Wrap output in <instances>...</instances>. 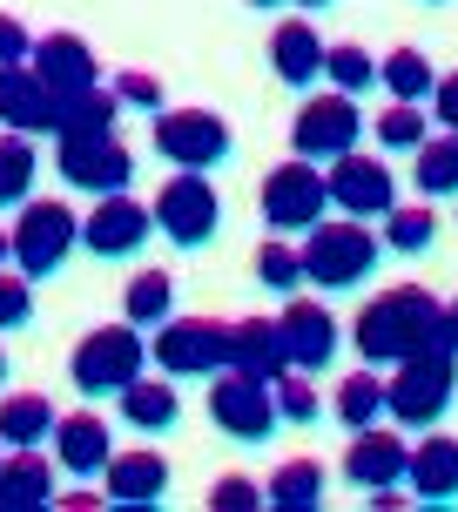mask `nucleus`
Listing matches in <instances>:
<instances>
[{"label":"nucleus","mask_w":458,"mask_h":512,"mask_svg":"<svg viewBox=\"0 0 458 512\" xmlns=\"http://www.w3.org/2000/svg\"><path fill=\"white\" fill-rule=\"evenodd\" d=\"M351 344H357V358L378 364V371L418 358V351H458L452 317H445V304H438L425 283H391V290H378L371 304L357 310Z\"/></svg>","instance_id":"nucleus-1"},{"label":"nucleus","mask_w":458,"mask_h":512,"mask_svg":"<svg viewBox=\"0 0 458 512\" xmlns=\"http://www.w3.org/2000/svg\"><path fill=\"white\" fill-rule=\"evenodd\" d=\"M458 398V351H418V358L391 364L384 378V418L398 432H432Z\"/></svg>","instance_id":"nucleus-2"},{"label":"nucleus","mask_w":458,"mask_h":512,"mask_svg":"<svg viewBox=\"0 0 458 512\" xmlns=\"http://www.w3.org/2000/svg\"><path fill=\"white\" fill-rule=\"evenodd\" d=\"M378 256H384V243L357 216H317L304 230V243H297L304 283H317V290H357L378 270Z\"/></svg>","instance_id":"nucleus-3"},{"label":"nucleus","mask_w":458,"mask_h":512,"mask_svg":"<svg viewBox=\"0 0 458 512\" xmlns=\"http://www.w3.org/2000/svg\"><path fill=\"white\" fill-rule=\"evenodd\" d=\"M142 371H149V331H135L128 317L122 324H95L75 344V358H68V378H75L81 398H115Z\"/></svg>","instance_id":"nucleus-4"},{"label":"nucleus","mask_w":458,"mask_h":512,"mask_svg":"<svg viewBox=\"0 0 458 512\" xmlns=\"http://www.w3.org/2000/svg\"><path fill=\"white\" fill-rule=\"evenodd\" d=\"M81 243V216L68 203H41V196H27L21 216H14V230H7V263L21 270L27 283H48Z\"/></svg>","instance_id":"nucleus-5"},{"label":"nucleus","mask_w":458,"mask_h":512,"mask_svg":"<svg viewBox=\"0 0 458 512\" xmlns=\"http://www.w3.org/2000/svg\"><path fill=\"white\" fill-rule=\"evenodd\" d=\"M155 230L169 236L176 250H209L216 236H223V196H216V182L203 169H176V176L155 189Z\"/></svg>","instance_id":"nucleus-6"},{"label":"nucleus","mask_w":458,"mask_h":512,"mask_svg":"<svg viewBox=\"0 0 458 512\" xmlns=\"http://www.w3.org/2000/svg\"><path fill=\"white\" fill-rule=\"evenodd\" d=\"M149 142L155 155L169 162V169H223L229 149H236V135L216 108H155L149 115Z\"/></svg>","instance_id":"nucleus-7"},{"label":"nucleus","mask_w":458,"mask_h":512,"mask_svg":"<svg viewBox=\"0 0 458 512\" xmlns=\"http://www.w3.org/2000/svg\"><path fill=\"white\" fill-rule=\"evenodd\" d=\"M209 418H216V432L236 438V445H263V438L283 425L277 398H270V378H263V371H243V364L209 371Z\"/></svg>","instance_id":"nucleus-8"},{"label":"nucleus","mask_w":458,"mask_h":512,"mask_svg":"<svg viewBox=\"0 0 458 512\" xmlns=\"http://www.w3.org/2000/svg\"><path fill=\"white\" fill-rule=\"evenodd\" d=\"M149 358L162 378H209L229 364V317H169L149 331Z\"/></svg>","instance_id":"nucleus-9"},{"label":"nucleus","mask_w":458,"mask_h":512,"mask_svg":"<svg viewBox=\"0 0 458 512\" xmlns=\"http://www.w3.org/2000/svg\"><path fill=\"white\" fill-rule=\"evenodd\" d=\"M364 142V108H357V95H310L297 115H290V155H304V162H337L344 149H357Z\"/></svg>","instance_id":"nucleus-10"},{"label":"nucleus","mask_w":458,"mask_h":512,"mask_svg":"<svg viewBox=\"0 0 458 512\" xmlns=\"http://www.w3.org/2000/svg\"><path fill=\"white\" fill-rule=\"evenodd\" d=\"M256 209H263L270 230H310V223L331 209V196H324V169L304 162V155L277 162V169L263 176V189H256Z\"/></svg>","instance_id":"nucleus-11"},{"label":"nucleus","mask_w":458,"mask_h":512,"mask_svg":"<svg viewBox=\"0 0 458 512\" xmlns=\"http://www.w3.org/2000/svg\"><path fill=\"white\" fill-rule=\"evenodd\" d=\"M324 196H331L344 216H357V223H378L384 209L398 203V176L384 169L378 155L344 149L337 162H324Z\"/></svg>","instance_id":"nucleus-12"},{"label":"nucleus","mask_w":458,"mask_h":512,"mask_svg":"<svg viewBox=\"0 0 458 512\" xmlns=\"http://www.w3.org/2000/svg\"><path fill=\"white\" fill-rule=\"evenodd\" d=\"M277 337H283V358H290V371H331L337 364V344H344V331H337V317L324 304H310V297H290V304L277 310Z\"/></svg>","instance_id":"nucleus-13"},{"label":"nucleus","mask_w":458,"mask_h":512,"mask_svg":"<svg viewBox=\"0 0 458 512\" xmlns=\"http://www.w3.org/2000/svg\"><path fill=\"white\" fill-rule=\"evenodd\" d=\"M149 236H155L149 203H135L128 189H115V196H95L88 223H81V250H95L108 263V256H135Z\"/></svg>","instance_id":"nucleus-14"},{"label":"nucleus","mask_w":458,"mask_h":512,"mask_svg":"<svg viewBox=\"0 0 458 512\" xmlns=\"http://www.w3.org/2000/svg\"><path fill=\"white\" fill-rule=\"evenodd\" d=\"M54 176L68 189H88V196H115L135 176V155L122 149V135H102V142H61L54 149Z\"/></svg>","instance_id":"nucleus-15"},{"label":"nucleus","mask_w":458,"mask_h":512,"mask_svg":"<svg viewBox=\"0 0 458 512\" xmlns=\"http://www.w3.org/2000/svg\"><path fill=\"white\" fill-rule=\"evenodd\" d=\"M169 459L155 452V445H135V452H108L102 465V492H108V506H122V512H149L169 499Z\"/></svg>","instance_id":"nucleus-16"},{"label":"nucleus","mask_w":458,"mask_h":512,"mask_svg":"<svg viewBox=\"0 0 458 512\" xmlns=\"http://www.w3.org/2000/svg\"><path fill=\"white\" fill-rule=\"evenodd\" d=\"M27 68H34V81L48 88L54 102H68V95H81V88L102 81V61H95V48H88L81 34H41V41L27 48Z\"/></svg>","instance_id":"nucleus-17"},{"label":"nucleus","mask_w":458,"mask_h":512,"mask_svg":"<svg viewBox=\"0 0 458 512\" xmlns=\"http://www.w3.org/2000/svg\"><path fill=\"white\" fill-rule=\"evenodd\" d=\"M405 459H411L405 432H384V425H364V432H351V445H344V479H351L357 492L405 486Z\"/></svg>","instance_id":"nucleus-18"},{"label":"nucleus","mask_w":458,"mask_h":512,"mask_svg":"<svg viewBox=\"0 0 458 512\" xmlns=\"http://www.w3.org/2000/svg\"><path fill=\"white\" fill-rule=\"evenodd\" d=\"M48 438H54V465L68 479H102L108 452H115V432H108V418H95V411H61Z\"/></svg>","instance_id":"nucleus-19"},{"label":"nucleus","mask_w":458,"mask_h":512,"mask_svg":"<svg viewBox=\"0 0 458 512\" xmlns=\"http://www.w3.org/2000/svg\"><path fill=\"white\" fill-rule=\"evenodd\" d=\"M405 486H411V499H418V506H452V499H458V438H445L432 425V432H425V445H411Z\"/></svg>","instance_id":"nucleus-20"},{"label":"nucleus","mask_w":458,"mask_h":512,"mask_svg":"<svg viewBox=\"0 0 458 512\" xmlns=\"http://www.w3.org/2000/svg\"><path fill=\"white\" fill-rule=\"evenodd\" d=\"M115 405H122V425L128 432H142V438H162V432H176V418H182V391L176 378H162V371H142V378H128L122 391H115Z\"/></svg>","instance_id":"nucleus-21"},{"label":"nucleus","mask_w":458,"mask_h":512,"mask_svg":"<svg viewBox=\"0 0 458 512\" xmlns=\"http://www.w3.org/2000/svg\"><path fill=\"white\" fill-rule=\"evenodd\" d=\"M0 122L14 128V135H54V95L34 81L27 61L0 68Z\"/></svg>","instance_id":"nucleus-22"},{"label":"nucleus","mask_w":458,"mask_h":512,"mask_svg":"<svg viewBox=\"0 0 458 512\" xmlns=\"http://www.w3.org/2000/svg\"><path fill=\"white\" fill-rule=\"evenodd\" d=\"M54 506V459L34 445H14L0 459V512H48Z\"/></svg>","instance_id":"nucleus-23"},{"label":"nucleus","mask_w":458,"mask_h":512,"mask_svg":"<svg viewBox=\"0 0 458 512\" xmlns=\"http://www.w3.org/2000/svg\"><path fill=\"white\" fill-rule=\"evenodd\" d=\"M324 48L331 41H317L310 21H277V34H270V68H277L283 88H317L324 81Z\"/></svg>","instance_id":"nucleus-24"},{"label":"nucleus","mask_w":458,"mask_h":512,"mask_svg":"<svg viewBox=\"0 0 458 512\" xmlns=\"http://www.w3.org/2000/svg\"><path fill=\"white\" fill-rule=\"evenodd\" d=\"M115 122H122V102L102 81L68 95V102H54V142H102V135H115Z\"/></svg>","instance_id":"nucleus-25"},{"label":"nucleus","mask_w":458,"mask_h":512,"mask_svg":"<svg viewBox=\"0 0 458 512\" xmlns=\"http://www.w3.org/2000/svg\"><path fill=\"white\" fill-rule=\"evenodd\" d=\"M229 364L263 371V378L290 371V358H283V337H277V317H229Z\"/></svg>","instance_id":"nucleus-26"},{"label":"nucleus","mask_w":458,"mask_h":512,"mask_svg":"<svg viewBox=\"0 0 458 512\" xmlns=\"http://www.w3.org/2000/svg\"><path fill=\"white\" fill-rule=\"evenodd\" d=\"M324 492H331V479H324V465H317V459H283L277 472H270V486H263V506L317 512V506H324Z\"/></svg>","instance_id":"nucleus-27"},{"label":"nucleus","mask_w":458,"mask_h":512,"mask_svg":"<svg viewBox=\"0 0 458 512\" xmlns=\"http://www.w3.org/2000/svg\"><path fill=\"white\" fill-rule=\"evenodd\" d=\"M122 317L135 331L169 324V317H176V277H169V270H135V277L122 283Z\"/></svg>","instance_id":"nucleus-28"},{"label":"nucleus","mask_w":458,"mask_h":512,"mask_svg":"<svg viewBox=\"0 0 458 512\" xmlns=\"http://www.w3.org/2000/svg\"><path fill=\"white\" fill-rule=\"evenodd\" d=\"M54 418H61V411H54L41 391H7V398H0V445H48Z\"/></svg>","instance_id":"nucleus-29"},{"label":"nucleus","mask_w":458,"mask_h":512,"mask_svg":"<svg viewBox=\"0 0 458 512\" xmlns=\"http://www.w3.org/2000/svg\"><path fill=\"white\" fill-rule=\"evenodd\" d=\"M384 418V371L378 364H364L351 378L337 384V425L344 432H364V425H378Z\"/></svg>","instance_id":"nucleus-30"},{"label":"nucleus","mask_w":458,"mask_h":512,"mask_svg":"<svg viewBox=\"0 0 458 512\" xmlns=\"http://www.w3.org/2000/svg\"><path fill=\"white\" fill-rule=\"evenodd\" d=\"M34 176H41V155H34V135H0V209H21L34 196Z\"/></svg>","instance_id":"nucleus-31"},{"label":"nucleus","mask_w":458,"mask_h":512,"mask_svg":"<svg viewBox=\"0 0 458 512\" xmlns=\"http://www.w3.org/2000/svg\"><path fill=\"white\" fill-rule=\"evenodd\" d=\"M432 81H438V68L418 48H391L378 61V88L391 95V102H425V95H432Z\"/></svg>","instance_id":"nucleus-32"},{"label":"nucleus","mask_w":458,"mask_h":512,"mask_svg":"<svg viewBox=\"0 0 458 512\" xmlns=\"http://www.w3.org/2000/svg\"><path fill=\"white\" fill-rule=\"evenodd\" d=\"M418 196H425V203H432V196H458V135H425V142H418Z\"/></svg>","instance_id":"nucleus-33"},{"label":"nucleus","mask_w":458,"mask_h":512,"mask_svg":"<svg viewBox=\"0 0 458 512\" xmlns=\"http://www.w3.org/2000/svg\"><path fill=\"white\" fill-rule=\"evenodd\" d=\"M378 223H384V236H378V243H384V250H398V256H425V250L438 243V216H432L425 203H418V209L391 203V209L378 216Z\"/></svg>","instance_id":"nucleus-34"},{"label":"nucleus","mask_w":458,"mask_h":512,"mask_svg":"<svg viewBox=\"0 0 458 512\" xmlns=\"http://www.w3.org/2000/svg\"><path fill=\"white\" fill-rule=\"evenodd\" d=\"M324 81H331L337 95H371L378 88V61L357 41H337V48H324Z\"/></svg>","instance_id":"nucleus-35"},{"label":"nucleus","mask_w":458,"mask_h":512,"mask_svg":"<svg viewBox=\"0 0 458 512\" xmlns=\"http://www.w3.org/2000/svg\"><path fill=\"white\" fill-rule=\"evenodd\" d=\"M256 283L277 290V297H297V290H304V263H297V250H290L283 236L256 243Z\"/></svg>","instance_id":"nucleus-36"},{"label":"nucleus","mask_w":458,"mask_h":512,"mask_svg":"<svg viewBox=\"0 0 458 512\" xmlns=\"http://www.w3.org/2000/svg\"><path fill=\"white\" fill-rule=\"evenodd\" d=\"M270 398H277L283 425H317V378L310 371H277L270 378Z\"/></svg>","instance_id":"nucleus-37"},{"label":"nucleus","mask_w":458,"mask_h":512,"mask_svg":"<svg viewBox=\"0 0 458 512\" xmlns=\"http://www.w3.org/2000/svg\"><path fill=\"white\" fill-rule=\"evenodd\" d=\"M371 128H378L384 149H418L425 142V102H391L371 115Z\"/></svg>","instance_id":"nucleus-38"},{"label":"nucleus","mask_w":458,"mask_h":512,"mask_svg":"<svg viewBox=\"0 0 458 512\" xmlns=\"http://www.w3.org/2000/svg\"><path fill=\"white\" fill-rule=\"evenodd\" d=\"M21 324H34V283L21 270H0V337L21 331Z\"/></svg>","instance_id":"nucleus-39"},{"label":"nucleus","mask_w":458,"mask_h":512,"mask_svg":"<svg viewBox=\"0 0 458 512\" xmlns=\"http://www.w3.org/2000/svg\"><path fill=\"white\" fill-rule=\"evenodd\" d=\"M115 88V102L122 108H142V115H155V108H169V95H162V81L155 75H142V68H122V75L108 81Z\"/></svg>","instance_id":"nucleus-40"},{"label":"nucleus","mask_w":458,"mask_h":512,"mask_svg":"<svg viewBox=\"0 0 458 512\" xmlns=\"http://www.w3.org/2000/svg\"><path fill=\"white\" fill-rule=\"evenodd\" d=\"M256 506H263V486L243 479V472H229V479L209 486V512H256Z\"/></svg>","instance_id":"nucleus-41"},{"label":"nucleus","mask_w":458,"mask_h":512,"mask_svg":"<svg viewBox=\"0 0 458 512\" xmlns=\"http://www.w3.org/2000/svg\"><path fill=\"white\" fill-rule=\"evenodd\" d=\"M432 122L445 128V135H458V68L432 81Z\"/></svg>","instance_id":"nucleus-42"},{"label":"nucleus","mask_w":458,"mask_h":512,"mask_svg":"<svg viewBox=\"0 0 458 512\" xmlns=\"http://www.w3.org/2000/svg\"><path fill=\"white\" fill-rule=\"evenodd\" d=\"M27 48H34V34L21 27V14H0V68L7 61H27Z\"/></svg>","instance_id":"nucleus-43"},{"label":"nucleus","mask_w":458,"mask_h":512,"mask_svg":"<svg viewBox=\"0 0 458 512\" xmlns=\"http://www.w3.org/2000/svg\"><path fill=\"white\" fill-rule=\"evenodd\" d=\"M54 506H61V512H95L102 499H95V492H54Z\"/></svg>","instance_id":"nucleus-44"},{"label":"nucleus","mask_w":458,"mask_h":512,"mask_svg":"<svg viewBox=\"0 0 458 512\" xmlns=\"http://www.w3.org/2000/svg\"><path fill=\"white\" fill-rule=\"evenodd\" d=\"M283 7H310V14H317V7H331V0H283Z\"/></svg>","instance_id":"nucleus-45"},{"label":"nucleus","mask_w":458,"mask_h":512,"mask_svg":"<svg viewBox=\"0 0 458 512\" xmlns=\"http://www.w3.org/2000/svg\"><path fill=\"white\" fill-rule=\"evenodd\" d=\"M445 317H452V337H458V297H452V304H445Z\"/></svg>","instance_id":"nucleus-46"},{"label":"nucleus","mask_w":458,"mask_h":512,"mask_svg":"<svg viewBox=\"0 0 458 512\" xmlns=\"http://www.w3.org/2000/svg\"><path fill=\"white\" fill-rule=\"evenodd\" d=\"M250 7H256V14H270V7H283V0H250Z\"/></svg>","instance_id":"nucleus-47"},{"label":"nucleus","mask_w":458,"mask_h":512,"mask_svg":"<svg viewBox=\"0 0 458 512\" xmlns=\"http://www.w3.org/2000/svg\"><path fill=\"white\" fill-rule=\"evenodd\" d=\"M7 371H14V364H7V344H0V384H7Z\"/></svg>","instance_id":"nucleus-48"},{"label":"nucleus","mask_w":458,"mask_h":512,"mask_svg":"<svg viewBox=\"0 0 458 512\" xmlns=\"http://www.w3.org/2000/svg\"><path fill=\"white\" fill-rule=\"evenodd\" d=\"M0 270H7V230H0Z\"/></svg>","instance_id":"nucleus-49"}]
</instances>
